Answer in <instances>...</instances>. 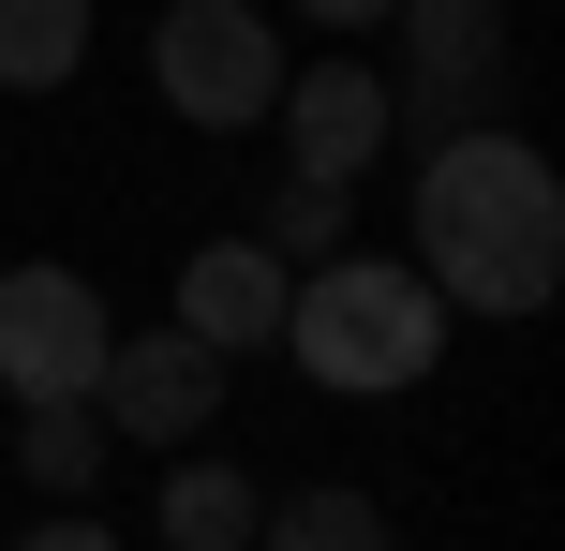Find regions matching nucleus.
<instances>
[{
  "instance_id": "1",
  "label": "nucleus",
  "mask_w": 565,
  "mask_h": 551,
  "mask_svg": "<svg viewBox=\"0 0 565 551\" xmlns=\"http://www.w3.org/2000/svg\"><path fill=\"white\" fill-rule=\"evenodd\" d=\"M402 224H417V239H402L417 284L447 298V314H477V328L551 314V284H565V179H551V149L521 135V119H461V135H431Z\"/></svg>"
},
{
  "instance_id": "2",
  "label": "nucleus",
  "mask_w": 565,
  "mask_h": 551,
  "mask_svg": "<svg viewBox=\"0 0 565 551\" xmlns=\"http://www.w3.org/2000/svg\"><path fill=\"white\" fill-rule=\"evenodd\" d=\"M282 358H298L328 403H387V388H417L431 358H447V298L417 284V254L342 239V254H312L298 284H282Z\"/></svg>"
},
{
  "instance_id": "3",
  "label": "nucleus",
  "mask_w": 565,
  "mask_h": 551,
  "mask_svg": "<svg viewBox=\"0 0 565 551\" xmlns=\"http://www.w3.org/2000/svg\"><path fill=\"white\" fill-rule=\"evenodd\" d=\"M149 89L194 135H254L282 105V15L268 0H164L149 15Z\"/></svg>"
},
{
  "instance_id": "4",
  "label": "nucleus",
  "mask_w": 565,
  "mask_h": 551,
  "mask_svg": "<svg viewBox=\"0 0 565 551\" xmlns=\"http://www.w3.org/2000/svg\"><path fill=\"white\" fill-rule=\"evenodd\" d=\"M105 343H119V314H105L89 268H60V254L0 268V403H89L105 388Z\"/></svg>"
},
{
  "instance_id": "5",
  "label": "nucleus",
  "mask_w": 565,
  "mask_h": 551,
  "mask_svg": "<svg viewBox=\"0 0 565 551\" xmlns=\"http://www.w3.org/2000/svg\"><path fill=\"white\" fill-rule=\"evenodd\" d=\"M402 75H387V119L402 135H461V119L507 105V0H402Z\"/></svg>"
},
{
  "instance_id": "6",
  "label": "nucleus",
  "mask_w": 565,
  "mask_h": 551,
  "mask_svg": "<svg viewBox=\"0 0 565 551\" xmlns=\"http://www.w3.org/2000/svg\"><path fill=\"white\" fill-rule=\"evenodd\" d=\"M268 135H282V179H328V194H358L372 165H387V60H358V45H328V60H282V105H268Z\"/></svg>"
},
{
  "instance_id": "7",
  "label": "nucleus",
  "mask_w": 565,
  "mask_h": 551,
  "mask_svg": "<svg viewBox=\"0 0 565 551\" xmlns=\"http://www.w3.org/2000/svg\"><path fill=\"white\" fill-rule=\"evenodd\" d=\"M238 358H209L194 328H135V343H105V388H89V417H105V447H209V417H224Z\"/></svg>"
},
{
  "instance_id": "8",
  "label": "nucleus",
  "mask_w": 565,
  "mask_h": 551,
  "mask_svg": "<svg viewBox=\"0 0 565 551\" xmlns=\"http://www.w3.org/2000/svg\"><path fill=\"white\" fill-rule=\"evenodd\" d=\"M282 284H298V268H282L254 224H238V239H194V254H179V314H164V328H194L209 358H254V343H282Z\"/></svg>"
},
{
  "instance_id": "9",
  "label": "nucleus",
  "mask_w": 565,
  "mask_h": 551,
  "mask_svg": "<svg viewBox=\"0 0 565 551\" xmlns=\"http://www.w3.org/2000/svg\"><path fill=\"white\" fill-rule=\"evenodd\" d=\"M254 477L238 463H209V447H179L164 463V507H149V522H164V551H254Z\"/></svg>"
},
{
  "instance_id": "10",
  "label": "nucleus",
  "mask_w": 565,
  "mask_h": 551,
  "mask_svg": "<svg viewBox=\"0 0 565 551\" xmlns=\"http://www.w3.org/2000/svg\"><path fill=\"white\" fill-rule=\"evenodd\" d=\"M254 551H402V537H387V507H372L358 477H312V492L254 507Z\"/></svg>"
},
{
  "instance_id": "11",
  "label": "nucleus",
  "mask_w": 565,
  "mask_h": 551,
  "mask_svg": "<svg viewBox=\"0 0 565 551\" xmlns=\"http://www.w3.org/2000/svg\"><path fill=\"white\" fill-rule=\"evenodd\" d=\"M89 0H0V89H75Z\"/></svg>"
},
{
  "instance_id": "12",
  "label": "nucleus",
  "mask_w": 565,
  "mask_h": 551,
  "mask_svg": "<svg viewBox=\"0 0 565 551\" xmlns=\"http://www.w3.org/2000/svg\"><path fill=\"white\" fill-rule=\"evenodd\" d=\"M15 477H30L45 507H75L89 477H105V417H89V403H30V417H15Z\"/></svg>"
},
{
  "instance_id": "13",
  "label": "nucleus",
  "mask_w": 565,
  "mask_h": 551,
  "mask_svg": "<svg viewBox=\"0 0 565 551\" xmlns=\"http://www.w3.org/2000/svg\"><path fill=\"white\" fill-rule=\"evenodd\" d=\"M254 239H268L282 268H312V254H342V239H358V194H328V179H268Z\"/></svg>"
},
{
  "instance_id": "14",
  "label": "nucleus",
  "mask_w": 565,
  "mask_h": 551,
  "mask_svg": "<svg viewBox=\"0 0 565 551\" xmlns=\"http://www.w3.org/2000/svg\"><path fill=\"white\" fill-rule=\"evenodd\" d=\"M282 15H298V30H328V45H358V30H387L402 0H282Z\"/></svg>"
},
{
  "instance_id": "15",
  "label": "nucleus",
  "mask_w": 565,
  "mask_h": 551,
  "mask_svg": "<svg viewBox=\"0 0 565 551\" xmlns=\"http://www.w3.org/2000/svg\"><path fill=\"white\" fill-rule=\"evenodd\" d=\"M15 551H119V522H30Z\"/></svg>"
}]
</instances>
